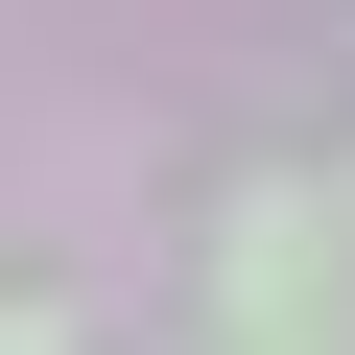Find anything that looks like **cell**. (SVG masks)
I'll return each instance as SVG.
<instances>
[{
	"label": "cell",
	"mask_w": 355,
	"mask_h": 355,
	"mask_svg": "<svg viewBox=\"0 0 355 355\" xmlns=\"http://www.w3.org/2000/svg\"><path fill=\"white\" fill-rule=\"evenodd\" d=\"M0 355H48V308H0Z\"/></svg>",
	"instance_id": "obj_1"
}]
</instances>
